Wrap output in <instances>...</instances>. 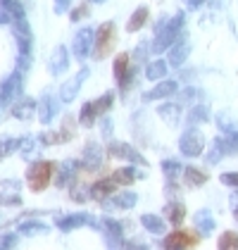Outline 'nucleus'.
<instances>
[{
	"instance_id": "f257e3e1",
	"label": "nucleus",
	"mask_w": 238,
	"mask_h": 250,
	"mask_svg": "<svg viewBox=\"0 0 238 250\" xmlns=\"http://www.w3.org/2000/svg\"><path fill=\"white\" fill-rule=\"evenodd\" d=\"M181 26H183V12H178L177 17H172V20H162L158 26V34H155V41H153V45H150V50L153 53H162V50H167V48H172L174 43H177V36L178 31H181Z\"/></svg>"
},
{
	"instance_id": "f03ea898",
	"label": "nucleus",
	"mask_w": 238,
	"mask_h": 250,
	"mask_svg": "<svg viewBox=\"0 0 238 250\" xmlns=\"http://www.w3.org/2000/svg\"><path fill=\"white\" fill-rule=\"evenodd\" d=\"M53 169H55L53 162H43V160L34 162L29 167V172H26V186L34 193L45 191L50 186V181H53Z\"/></svg>"
},
{
	"instance_id": "7ed1b4c3",
	"label": "nucleus",
	"mask_w": 238,
	"mask_h": 250,
	"mask_svg": "<svg viewBox=\"0 0 238 250\" xmlns=\"http://www.w3.org/2000/svg\"><path fill=\"white\" fill-rule=\"evenodd\" d=\"M115 39H117V29L112 21L100 24V29L96 31V45H93V58L105 60L110 58V53L115 50Z\"/></svg>"
},
{
	"instance_id": "20e7f679",
	"label": "nucleus",
	"mask_w": 238,
	"mask_h": 250,
	"mask_svg": "<svg viewBox=\"0 0 238 250\" xmlns=\"http://www.w3.org/2000/svg\"><path fill=\"white\" fill-rule=\"evenodd\" d=\"M178 150L186 155V157H198L205 150V136L200 134L198 129L183 131V136L178 138Z\"/></svg>"
},
{
	"instance_id": "39448f33",
	"label": "nucleus",
	"mask_w": 238,
	"mask_h": 250,
	"mask_svg": "<svg viewBox=\"0 0 238 250\" xmlns=\"http://www.w3.org/2000/svg\"><path fill=\"white\" fill-rule=\"evenodd\" d=\"M93 45H96V31H93V29H81L79 34L74 36L72 53H74L77 60H86L93 53Z\"/></svg>"
},
{
	"instance_id": "423d86ee",
	"label": "nucleus",
	"mask_w": 238,
	"mask_h": 250,
	"mask_svg": "<svg viewBox=\"0 0 238 250\" xmlns=\"http://www.w3.org/2000/svg\"><path fill=\"white\" fill-rule=\"evenodd\" d=\"M88 67H83L81 72H77L72 79H67L64 83H62V88H60V100L67 105V103H72L74 98L79 96V91H81V86H83V81L88 79Z\"/></svg>"
},
{
	"instance_id": "0eeeda50",
	"label": "nucleus",
	"mask_w": 238,
	"mask_h": 250,
	"mask_svg": "<svg viewBox=\"0 0 238 250\" xmlns=\"http://www.w3.org/2000/svg\"><path fill=\"white\" fill-rule=\"evenodd\" d=\"M198 241H200V236L191 233V231H174V233L164 236V243H162V246L167 250H183V248L196 246Z\"/></svg>"
},
{
	"instance_id": "6e6552de",
	"label": "nucleus",
	"mask_w": 238,
	"mask_h": 250,
	"mask_svg": "<svg viewBox=\"0 0 238 250\" xmlns=\"http://www.w3.org/2000/svg\"><path fill=\"white\" fill-rule=\"evenodd\" d=\"M83 224L98 229V222L93 219V214H67V217H55V227L62 231H72V229H77V227H83Z\"/></svg>"
},
{
	"instance_id": "1a4fd4ad",
	"label": "nucleus",
	"mask_w": 238,
	"mask_h": 250,
	"mask_svg": "<svg viewBox=\"0 0 238 250\" xmlns=\"http://www.w3.org/2000/svg\"><path fill=\"white\" fill-rule=\"evenodd\" d=\"M81 165H83V169H88V172H96L100 165H102V148H100L98 141H88V143H86Z\"/></svg>"
},
{
	"instance_id": "9d476101",
	"label": "nucleus",
	"mask_w": 238,
	"mask_h": 250,
	"mask_svg": "<svg viewBox=\"0 0 238 250\" xmlns=\"http://www.w3.org/2000/svg\"><path fill=\"white\" fill-rule=\"evenodd\" d=\"M107 153H110V157H115V160H129V162H139V165H145L143 155H140L136 148H131L129 143H110Z\"/></svg>"
},
{
	"instance_id": "9b49d317",
	"label": "nucleus",
	"mask_w": 238,
	"mask_h": 250,
	"mask_svg": "<svg viewBox=\"0 0 238 250\" xmlns=\"http://www.w3.org/2000/svg\"><path fill=\"white\" fill-rule=\"evenodd\" d=\"M12 31H15V36H17V43H20V53H31V29H29V24L24 17H17V20L12 21Z\"/></svg>"
},
{
	"instance_id": "f8f14e48",
	"label": "nucleus",
	"mask_w": 238,
	"mask_h": 250,
	"mask_svg": "<svg viewBox=\"0 0 238 250\" xmlns=\"http://www.w3.org/2000/svg\"><path fill=\"white\" fill-rule=\"evenodd\" d=\"M60 103H62V100L53 98L50 93H45V96L40 98V103H39V119L43 122V124H50V122H53V117L58 115V110H60Z\"/></svg>"
},
{
	"instance_id": "ddd939ff",
	"label": "nucleus",
	"mask_w": 238,
	"mask_h": 250,
	"mask_svg": "<svg viewBox=\"0 0 238 250\" xmlns=\"http://www.w3.org/2000/svg\"><path fill=\"white\" fill-rule=\"evenodd\" d=\"M117 186H119V184L112 179V176H110V179H98V181L91 186V191H88V193H91V198H93V200L102 203L105 198H110L112 193L117 191Z\"/></svg>"
},
{
	"instance_id": "4468645a",
	"label": "nucleus",
	"mask_w": 238,
	"mask_h": 250,
	"mask_svg": "<svg viewBox=\"0 0 238 250\" xmlns=\"http://www.w3.org/2000/svg\"><path fill=\"white\" fill-rule=\"evenodd\" d=\"M98 229L105 231L110 246H121V224H119L117 219H112V217H102V219L98 222Z\"/></svg>"
},
{
	"instance_id": "2eb2a0df",
	"label": "nucleus",
	"mask_w": 238,
	"mask_h": 250,
	"mask_svg": "<svg viewBox=\"0 0 238 250\" xmlns=\"http://www.w3.org/2000/svg\"><path fill=\"white\" fill-rule=\"evenodd\" d=\"M67 67H69V50L64 45H58L50 55V74L60 77L62 72H67Z\"/></svg>"
},
{
	"instance_id": "dca6fc26",
	"label": "nucleus",
	"mask_w": 238,
	"mask_h": 250,
	"mask_svg": "<svg viewBox=\"0 0 238 250\" xmlns=\"http://www.w3.org/2000/svg\"><path fill=\"white\" fill-rule=\"evenodd\" d=\"M20 88H21V69H17V72H12L10 77L2 81V88H0L2 100H5V103H10L12 98L20 93Z\"/></svg>"
},
{
	"instance_id": "f3484780",
	"label": "nucleus",
	"mask_w": 238,
	"mask_h": 250,
	"mask_svg": "<svg viewBox=\"0 0 238 250\" xmlns=\"http://www.w3.org/2000/svg\"><path fill=\"white\" fill-rule=\"evenodd\" d=\"M177 88H178L177 81H162V83H158L153 91H148V93L143 96V100H145V103H153V100L169 98V96H174V93H177Z\"/></svg>"
},
{
	"instance_id": "a211bd4d",
	"label": "nucleus",
	"mask_w": 238,
	"mask_h": 250,
	"mask_svg": "<svg viewBox=\"0 0 238 250\" xmlns=\"http://www.w3.org/2000/svg\"><path fill=\"white\" fill-rule=\"evenodd\" d=\"M34 112H36V103H34V98H29V96L20 98V100L12 105V117H17V119H21V122L31 119Z\"/></svg>"
},
{
	"instance_id": "6ab92c4d",
	"label": "nucleus",
	"mask_w": 238,
	"mask_h": 250,
	"mask_svg": "<svg viewBox=\"0 0 238 250\" xmlns=\"http://www.w3.org/2000/svg\"><path fill=\"white\" fill-rule=\"evenodd\" d=\"M215 146L224 155H236L238 153V131H224V136H217Z\"/></svg>"
},
{
	"instance_id": "aec40b11",
	"label": "nucleus",
	"mask_w": 238,
	"mask_h": 250,
	"mask_svg": "<svg viewBox=\"0 0 238 250\" xmlns=\"http://www.w3.org/2000/svg\"><path fill=\"white\" fill-rule=\"evenodd\" d=\"M158 115L162 117V122H167L169 126H174V124H178V119H181V103H164V105H159Z\"/></svg>"
},
{
	"instance_id": "412c9836",
	"label": "nucleus",
	"mask_w": 238,
	"mask_h": 250,
	"mask_svg": "<svg viewBox=\"0 0 238 250\" xmlns=\"http://www.w3.org/2000/svg\"><path fill=\"white\" fill-rule=\"evenodd\" d=\"M188 53H191V45L186 43V41H177L172 48H169V64L172 67H181L186 58H188Z\"/></svg>"
},
{
	"instance_id": "4be33fe9",
	"label": "nucleus",
	"mask_w": 238,
	"mask_h": 250,
	"mask_svg": "<svg viewBox=\"0 0 238 250\" xmlns=\"http://www.w3.org/2000/svg\"><path fill=\"white\" fill-rule=\"evenodd\" d=\"M164 217L172 222V224H181L183 219H186V208H183V203H177V200H172V203H167V208H164Z\"/></svg>"
},
{
	"instance_id": "5701e85b",
	"label": "nucleus",
	"mask_w": 238,
	"mask_h": 250,
	"mask_svg": "<svg viewBox=\"0 0 238 250\" xmlns=\"http://www.w3.org/2000/svg\"><path fill=\"white\" fill-rule=\"evenodd\" d=\"M196 227L202 236H207V233H212L215 231V217L210 214V210H198L196 212Z\"/></svg>"
},
{
	"instance_id": "b1692460",
	"label": "nucleus",
	"mask_w": 238,
	"mask_h": 250,
	"mask_svg": "<svg viewBox=\"0 0 238 250\" xmlns=\"http://www.w3.org/2000/svg\"><path fill=\"white\" fill-rule=\"evenodd\" d=\"M148 17H150V12H148V7H139L134 15H131V20H129V24H126V31L129 34H136L139 29H143L145 26V21H148Z\"/></svg>"
},
{
	"instance_id": "393cba45",
	"label": "nucleus",
	"mask_w": 238,
	"mask_h": 250,
	"mask_svg": "<svg viewBox=\"0 0 238 250\" xmlns=\"http://www.w3.org/2000/svg\"><path fill=\"white\" fill-rule=\"evenodd\" d=\"M112 179L117 181L119 186H131L136 179H140V174L134 169V167H119L117 172L112 174Z\"/></svg>"
},
{
	"instance_id": "a878e982",
	"label": "nucleus",
	"mask_w": 238,
	"mask_h": 250,
	"mask_svg": "<svg viewBox=\"0 0 238 250\" xmlns=\"http://www.w3.org/2000/svg\"><path fill=\"white\" fill-rule=\"evenodd\" d=\"M72 138V129L67 131H45V134L39 136V141L43 146H55V143H67Z\"/></svg>"
},
{
	"instance_id": "bb28decb",
	"label": "nucleus",
	"mask_w": 238,
	"mask_h": 250,
	"mask_svg": "<svg viewBox=\"0 0 238 250\" xmlns=\"http://www.w3.org/2000/svg\"><path fill=\"white\" fill-rule=\"evenodd\" d=\"M50 227L48 224H43V222H21L20 224V233L21 236H43V233H48Z\"/></svg>"
},
{
	"instance_id": "cd10ccee",
	"label": "nucleus",
	"mask_w": 238,
	"mask_h": 250,
	"mask_svg": "<svg viewBox=\"0 0 238 250\" xmlns=\"http://www.w3.org/2000/svg\"><path fill=\"white\" fill-rule=\"evenodd\" d=\"M167 64H169V62H164V60H153V62H148V67H145V77L150 79V81L164 79V74H167Z\"/></svg>"
},
{
	"instance_id": "c85d7f7f",
	"label": "nucleus",
	"mask_w": 238,
	"mask_h": 250,
	"mask_svg": "<svg viewBox=\"0 0 238 250\" xmlns=\"http://www.w3.org/2000/svg\"><path fill=\"white\" fill-rule=\"evenodd\" d=\"M140 224L150 231V233H164V229H167V227H164V219L158 217V214H143V217H140Z\"/></svg>"
},
{
	"instance_id": "c756f323",
	"label": "nucleus",
	"mask_w": 238,
	"mask_h": 250,
	"mask_svg": "<svg viewBox=\"0 0 238 250\" xmlns=\"http://www.w3.org/2000/svg\"><path fill=\"white\" fill-rule=\"evenodd\" d=\"M112 100H115V93L112 91H107L102 98H98V100H91V107H93V115L100 117V115H105L110 107H112Z\"/></svg>"
},
{
	"instance_id": "7c9ffc66",
	"label": "nucleus",
	"mask_w": 238,
	"mask_h": 250,
	"mask_svg": "<svg viewBox=\"0 0 238 250\" xmlns=\"http://www.w3.org/2000/svg\"><path fill=\"white\" fill-rule=\"evenodd\" d=\"M207 119H210V110H207V105H202V103H198V105L188 112V117H186L188 124H202V122H207Z\"/></svg>"
},
{
	"instance_id": "2f4dec72",
	"label": "nucleus",
	"mask_w": 238,
	"mask_h": 250,
	"mask_svg": "<svg viewBox=\"0 0 238 250\" xmlns=\"http://www.w3.org/2000/svg\"><path fill=\"white\" fill-rule=\"evenodd\" d=\"M136 203H139V195H136V193H131V191L119 193L117 198H115V208H119V210H131Z\"/></svg>"
},
{
	"instance_id": "473e14b6",
	"label": "nucleus",
	"mask_w": 238,
	"mask_h": 250,
	"mask_svg": "<svg viewBox=\"0 0 238 250\" xmlns=\"http://www.w3.org/2000/svg\"><path fill=\"white\" fill-rule=\"evenodd\" d=\"M131 69V64H129V55L126 53H119L117 60H115V67H112V72H115V79L121 81V79L126 77V72Z\"/></svg>"
},
{
	"instance_id": "72a5a7b5",
	"label": "nucleus",
	"mask_w": 238,
	"mask_h": 250,
	"mask_svg": "<svg viewBox=\"0 0 238 250\" xmlns=\"http://www.w3.org/2000/svg\"><path fill=\"white\" fill-rule=\"evenodd\" d=\"M183 176H186V184H188V186H202V184L207 181V174L196 169V167H186V169H183Z\"/></svg>"
},
{
	"instance_id": "f704fd0d",
	"label": "nucleus",
	"mask_w": 238,
	"mask_h": 250,
	"mask_svg": "<svg viewBox=\"0 0 238 250\" xmlns=\"http://www.w3.org/2000/svg\"><path fill=\"white\" fill-rule=\"evenodd\" d=\"M217 248L219 250H234V248H238V233H234V231H224V233L219 236Z\"/></svg>"
},
{
	"instance_id": "c9c22d12",
	"label": "nucleus",
	"mask_w": 238,
	"mask_h": 250,
	"mask_svg": "<svg viewBox=\"0 0 238 250\" xmlns=\"http://www.w3.org/2000/svg\"><path fill=\"white\" fill-rule=\"evenodd\" d=\"M162 172L167 176V181H177V176L181 174V162L178 160H164L162 162Z\"/></svg>"
},
{
	"instance_id": "e433bc0d",
	"label": "nucleus",
	"mask_w": 238,
	"mask_h": 250,
	"mask_svg": "<svg viewBox=\"0 0 238 250\" xmlns=\"http://www.w3.org/2000/svg\"><path fill=\"white\" fill-rule=\"evenodd\" d=\"M79 122H81V126H86V129H91V126H93V124L98 122V117L93 115V107H91V103H86V105L81 107Z\"/></svg>"
},
{
	"instance_id": "4c0bfd02",
	"label": "nucleus",
	"mask_w": 238,
	"mask_h": 250,
	"mask_svg": "<svg viewBox=\"0 0 238 250\" xmlns=\"http://www.w3.org/2000/svg\"><path fill=\"white\" fill-rule=\"evenodd\" d=\"M0 5H2L7 12H12L15 17H24V7H21L20 0H0Z\"/></svg>"
},
{
	"instance_id": "58836bf2",
	"label": "nucleus",
	"mask_w": 238,
	"mask_h": 250,
	"mask_svg": "<svg viewBox=\"0 0 238 250\" xmlns=\"http://www.w3.org/2000/svg\"><path fill=\"white\" fill-rule=\"evenodd\" d=\"M72 200H77V203H86V200H88V195H86V188L81 186L77 179L72 181Z\"/></svg>"
},
{
	"instance_id": "ea45409f",
	"label": "nucleus",
	"mask_w": 238,
	"mask_h": 250,
	"mask_svg": "<svg viewBox=\"0 0 238 250\" xmlns=\"http://www.w3.org/2000/svg\"><path fill=\"white\" fill-rule=\"evenodd\" d=\"M15 148H20V141L17 138H0V155H7V153H12Z\"/></svg>"
},
{
	"instance_id": "a19ab883",
	"label": "nucleus",
	"mask_w": 238,
	"mask_h": 250,
	"mask_svg": "<svg viewBox=\"0 0 238 250\" xmlns=\"http://www.w3.org/2000/svg\"><path fill=\"white\" fill-rule=\"evenodd\" d=\"M34 143H36V138H34V136L20 138V153L21 155H31V150H34Z\"/></svg>"
},
{
	"instance_id": "79ce46f5",
	"label": "nucleus",
	"mask_w": 238,
	"mask_h": 250,
	"mask_svg": "<svg viewBox=\"0 0 238 250\" xmlns=\"http://www.w3.org/2000/svg\"><path fill=\"white\" fill-rule=\"evenodd\" d=\"M88 15H91L88 5H86V2H81L79 7H74V10H72V21H81L83 17H88Z\"/></svg>"
},
{
	"instance_id": "37998d69",
	"label": "nucleus",
	"mask_w": 238,
	"mask_h": 250,
	"mask_svg": "<svg viewBox=\"0 0 238 250\" xmlns=\"http://www.w3.org/2000/svg\"><path fill=\"white\" fill-rule=\"evenodd\" d=\"M221 184H226V186H234V188H238V172H224L221 176Z\"/></svg>"
},
{
	"instance_id": "c03bdc74",
	"label": "nucleus",
	"mask_w": 238,
	"mask_h": 250,
	"mask_svg": "<svg viewBox=\"0 0 238 250\" xmlns=\"http://www.w3.org/2000/svg\"><path fill=\"white\" fill-rule=\"evenodd\" d=\"M15 246H17V236H15V233H2L0 248H15Z\"/></svg>"
},
{
	"instance_id": "a18cd8bd",
	"label": "nucleus",
	"mask_w": 238,
	"mask_h": 250,
	"mask_svg": "<svg viewBox=\"0 0 238 250\" xmlns=\"http://www.w3.org/2000/svg\"><path fill=\"white\" fill-rule=\"evenodd\" d=\"M196 98H198V91H196V88H186L183 93H178V100H177V103H181V105H183V103H188V100H196Z\"/></svg>"
},
{
	"instance_id": "49530a36",
	"label": "nucleus",
	"mask_w": 238,
	"mask_h": 250,
	"mask_svg": "<svg viewBox=\"0 0 238 250\" xmlns=\"http://www.w3.org/2000/svg\"><path fill=\"white\" fill-rule=\"evenodd\" d=\"M100 124H102V136L110 141V136H112V119H110V117H102Z\"/></svg>"
},
{
	"instance_id": "de8ad7c7",
	"label": "nucleus",
	"mask_w": 238,
	"mask_h": 250,
	"mask_svg": "<svg viewBox=\"0 0 238 250\" xmlns=\"http://www.w3.org/2000/svg\"><path fill=\"white\" fill-rule=\"evenodd\" d=\"M0 205H21L20 195H0Z\"/></svg>"
},
{
	"instance_id": "09e8293b",
	"label": "nucleus",
	"mask_w": 238,
	"mask_h": 250,
	"mask_svg": "<svg viewBox=\"0 0 238 250\" xmlns=\"http://www.w3.org/2000/svg\"><path fill=\"white\" fill-rule=\"evenodd\" d=\"M217 124L224 129V131H234V124L229 122V117H226V115H219L217 117Z\"/></svg>"
},
{
	"instance_id": "8fccbe9b",
	"label": "nucleus",
	"mask_w": 238,
	"mask_h": 250,
	"mask_svg": "<svg viewBox=\"0 0 238 250\" xmlns=\"http://www.w3.org/2000/svg\"><path fill=\"white\" fill-rule=\"evenodd\" d=\"M17 20L12 12H7L5 7H0V24H12V21Z\"/></svg>"
},
{
	"instance_id": "3c124183",
	"label": "nucleus",
	"mask_w": 238,
	"mask_h": 250,
	"mask_svg": "<svg viewBox=\"0 0 238 250\" xmlns=\"http://www.w3.org/2000/svg\"><path fill=\"white\" fill-rule=\"evenodd\" d=\"M221 155H224V153H221L217 146H215V148H212V153L207 155V162H210V165H217L219 160H221Z\"/></svg>"
},
{
	"instance_id": "603ef678",
	"label": "nucleus",
	"mask_w": 238,
	"mask_h": 250,
	"mask_svg": "<svg viewBox=\"0 0 238 250\" xmlns=\"http://www.w3.org/2000/svg\"><path fill=\"white\" fill-rule=\"evenodd\" d=\"M58 5H55V12L58 15H62V12H67L69 10V5H72V0H55Z\"/></svg>"
},
{
	"instance_id": "864d4df0",
	"label": "nucleus",
	"mask_w": 238,
	"mask_h": 250,
	"mask_svg": "<svg viewBox=\"0 0 238 250\" xmlns=\"http://www.w3.org/2000/svg\"><path fill=\"white\" fill-rule=\"evenodd\" d=\"M202 2H205V0H183V5H186V7H191V10H196V7H200Z\"/></svg>"
},
{
	"instance_id": "5fc2aeb1",
	"label": "nucleus",
	"mask_w": 238,
	"mask_h": 250,
	"mask_svg": "<svg viewBox=\"0 0 238 250\" xmlns=\"http://www.w3.org/2000/svg\"><path fill=\"white\" fill-rule=\"evenodd\" d=\"M231 208H234V210L238 208V191L234 193V195H231Z\"/></svg>"
},
{
	"instance_id": "6e6d98bb",
	"label": "nucleus",
	"mask_w": 238,
	"mask_h": 250,
	"mask_svg": "<svg viewBox=\"0 0 238 250\" xmlns=\"http://www.w3.org/2000/svg\"><path fill=\"white\" fill-rule=\"evenodd\" d=\"M234 217H236V222H238V208H236V210H234Z\"/></svg>"
},
{
	"instance_id": "4d7b16f0",
	"label": "nucleus",
	"mask_w": 238,
	"mask_h": 250,
	"mask_svg": "<svg viewBox=\"0 0 238 250\" xmlns=\"http://www.w3.org/2000/svg\"><path fill=\"white\" fill-rule=\"evenodd\" d=\"M2 103H5V100H2V93H0V105H2Z\"/></svg>"
},
{
	"instance_id": "13d9d810",
	"label": "nucleus",
	"mask_w": 238,
	"mask_h": 250,
	"mask_svg": "<svg viewBox=\"0 0 238 250\" xmlns=\"http://www.w3.org/2000/svg\"><path fill=\"white\" fill-rule=\"evenodd\" d=\"M93 2H105V0H93Z\"/></svg>"
},
{
	"instance_id": "bf43d9fd",
	"label": "nucleus",
	"mask_w": 238,
	"mask_h": 250,
	"mask_svg": "<svg viewBox=\"0 0 238 250\" xmlns=\"http://www.w3.org/2000/svg\"><path fill=\"white\" fill-rule=\"evenodd\" d=\"M2 157H5V155H0V160H2Z\"/></svg>"
}]
</instances>
